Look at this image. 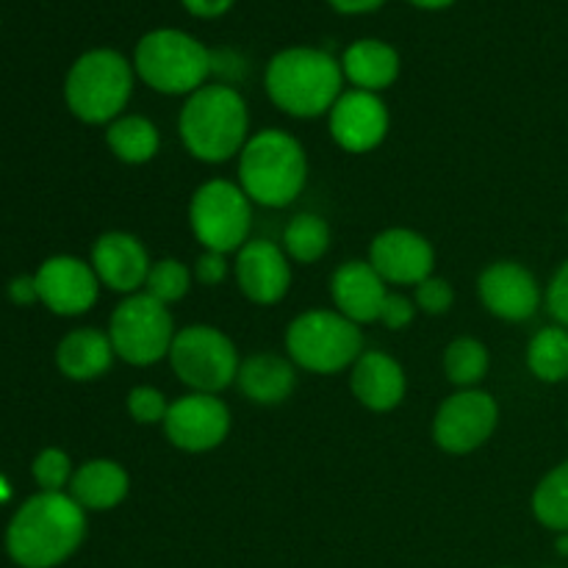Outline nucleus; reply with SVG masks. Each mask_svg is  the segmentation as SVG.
Wrapping results in <instances>:
<instances>
[{
	"mask_svg": "<svg viewBox=\"0 0 568 568\" xmlns=\"http://www.w3.org/2000/svg\"><path fill=\"white\" fill-rule=\"evenodd\" d=\"M87 536V514L64 491H42L28 499L11 519L6 549L22 568L64 564Z\"/></svg>",
	"mask_w": 568,
	"mask_h": 568,
	"instance_id": "f257e3e1",
	"label": "nucleus"
},
{
	"mask_svg": "<svg viewBox=\"0 0 568 568\" xmlns=\"http://www.w3.org/2000/svg\"><path fill=\"white\" fill-rule=\"evenodd\" d=\"M344 72L331 53L316 48H286L266 67L272 103L292 116H320L342 98Z\"/></svg>",
	"mask_w": 568,
	"mask_h": 568,
	"instance_id": "f03ea898",
	"label": "nucleus"
},
{
	"mask_svg": "<svg viewBox=\"0 0 568 568\" xmlns=\"http://www.w3.org/2000/svg\"><path fill=\"white\" fill-rule=\"evenodd\" d=\"M247 105L242 94L225 83L200 87L181 109V139L189 153L209 164H220L247 144Z\"/></svg>",
	"mask_w": 568,
	"mask_h": 568,
	"instance_id": "7ed1b4c3",
	"label": "nucleus"
},
{
	"mask_svg": "<svg viewBox=\"0 0 568 568\" xmlns=\"http://www.w3.org/2000/svg\"><path fill=\"white\" fill-rule=\"evenodd\" d=\"M239 178L250 200L270 209H283L303 192L308 164H305V153L297 139L288 136L286 131L270 128L247 139L242 148Z\"/></svg>",
	"mask_w": 568,
	"mask_h": 568,
	"instance_id": "20e7f679",
	"label": "nucleus"
},
{
	"mask_svg": "<svg viewBox=\"0 0 568 568\" xmlns=\"http://www.w3.org/2000/svg\"><path fill=\"white\" fill-rule=\"evenodd\" d=\"M136 75L161 94H192L205 87L214 70V55L189 33L159 28L139 39L133 53Z\"/></svg>",
	"mask_w": 568,
	"mask_h": 568,
	"instance_id": "39448f33",
	"label": "nucleus"
},
{
	"mask_svg": "<svg viewBox=\"0 0 568 568\" xmlns=\"http://www.w3.org/2000/svg\"><path fill=\"white\" fill-rule=\"evenodd\" d=\"M133 92V70L116 50L98 48L72 64L64 98L72 114L89 125H100L122 114Z\"/></svg>",
	"mask_w": 568,
	"mask_h": 568,
	"instance_id": "423d86ee",
	"label": "nucleus"
},
{
	"mask_svg": "<svg viewBox=\"0 0 568 568\" xmlns=\"http://www.w3.org/2000/svg\"><path fill=\"white\" fill-rule=\"evenodd\" d=\"M286 349L303 369L333 375L364 355V336L358 325L338 311H305L288 325Z\"/></svg>",
	"mask_w": 568,
	"mask_h": 568,
	"instance_id": "0eeeda50",
	"label": "nucleus"
},
{
	"mask_svg": "<svg viewBox=\"0 0 568 568\" xmlns=\"http://www.w3.org/2000/svg\"><path fill=\"white\" fill-rule=\"evenodd\" d=\"M189 225L205 250L222 255L242 250L253 227L250 197L231 181L203 183L189 203Z\"/></svg>",
	"mask_w": 568,
	"mask_h": 568,
	"instance_id": "6e6552de",
	"label": "nucleus"
},
{
	"mask_svg": "<svg viewBox=\"0 0 568 568\" xmlns=\"http://www.w3.org/2000/svg\"><path fill=\"white\" fill-rule=\"evenodd\" d=\"M109 338L114 355H120L125 364H155L164 355H170L172 342H175L170 308L155 297H150L148 292L131 294L111 314Z\"/></svg>",
	"mask_w": 568,
	"mask_h": 568,
	"instance_id": "1a4fd4ad",
	"label": "nucleus"
},
{
	"mask_svg": "<svg viewBox=\"0 0 568 568\" xmlns=\"http://www.w3.org/2000/svg\"><path fill=\"white\" fill-rule=\"evenodd\" d=\"M170 364L189 388L216 394L236 381L242 361L225 333L211 325H189L175 333Z\"/></svg>",
	"mask_w": 568,
	"mask_h": 568,
	"instance_id": "9d476101",
	"label": "nucleus"
},
{
	"mask_svg": "<svg viewBox=\"0 0 568 568\" xmlns=\"http://www.w3.org/2000/svg\"><path fill=\"white\" fill-rule=\"evenodd\" d=\"M499 422V408L491 394L458 392L447 397L433 419V442L453 455L475 453L491 438Z\"/></svg>",
	"mask_w": 568,
	"mask_h": 568,
	"instance_id": "9b49d317",
	"label": "nucleus"
},
{
	"mask_svg": "<svg viewBox=\"0 0 568 568\" xmlns=\"http://www.w3.org/2000/svg\"><path fill=\"white\" fill-rule=\"evenodd\" d=\"M231 430V410L214 394H186L166 410L164 433L183 453H209Z\"/></svg>",
	"mask_w": 568,
	"mask_h": 568,
	"instance_id": "f8f14e48",
	"label": "nucleus"
},
{
	"mask_svg": "<svg viewBox=\"0 0 568 568\" xmlns=\"http://www.w3.org/2000/svg\"><path fill=\"white\" fill-rule=\"evenodd\" d=\"M33 281H37L39 300L53 314L78 316L98 303V275H94L92 266L83 264L81 258H72V255L48 258L39 266Z\"/></svg>",
	"mask_w": 568,
	"mask_h": 568,
	"instance_id": "ddd939ff",
	"label": "nucleus"
},
{
	"mask_svg": "<svg viewBox=\"0 0 568 568\" xmlns=\"http://www.w3.org/2000/svg\"><path fill=\"white\" fill-rule=\"evenodd\" d=\"M369 264L386 283L397 286H419L433 275L436 253L430 242L408 227H392L375 236L369 247Z\"/></svg>",
	"mask_w": 568,
	"mask_h": 568,
	"instance_id": "4468645a",
	"label": "nucleus"
},
{
	"mask_svg": "<svg viewBox=\"0 0 568 568\" xmlns=\"http://www.w3.org/2000/svg\"><path fill=\"white\" fill-rule=\"evenodd\" d=\"M331 133L338 148L349 153H369L388 133L386 103L375 92L364 89L342 92L331 109Z\"/></svg>",
	"mask_w": 568,
	"mask_h": 568,
	"instance_id": "2eb2a0df",
	"label": "nucleus"
},
{
	"mask_svg": "<svg viewBox=\"0 0 568 568\" xmlns=\"http://www.w3.org/2000/svg\"><path fill=\"white\" fill-rule=\"evenodd\" d=\"M477 292L494 316L508 322L530 320L541 303L536 277L516 261H497L488 266L477 281Z\"/></svg>",
	"mask_w": 568,
	"mask_h": 568,
	"instance_id": "dca6fc26",
	"label": "nucleus"
},
{
	"mask_svg": "<svg viewBox=\"0 0 568 568\" xmlns=\"http://www.w3.org/2000/svg\"><path fill=\"white\" fill-rule=\"evenodd\" d=\"M236 281L244 297L253 303H281L292 283L286 253L275 242H264V239L247 242L236 255Z\"/></svg>",
	"mask_w": 568,
	"mask_h": 568,
	"instance_id": "f3484780",
	"label": "nucleus"
},
{
	"mask_svg": "<svg viewBox=\"0 0 568 568\" xmlns=\"http://www.w3.org/2000/svg\"><path fill=\"white\" fill-rule=\"evenodd\" d=\"M150 266L153 264L148 258V250L131 233H103L92 247L94 275L114 292H136L139 286H144Z\"/></svg>",
	"mask_w": 568,
	"mask_h": 568,
	"instance_id": "a211bd4d",
	"label": "nucleus"
},
{
	"mask_svg": "<svg viewBox=\"0 0 568 568\" xmlns=\"http://www.w3.org/2000/svg\"><path fill=\"white\" fill-rule=\"evenodd\" d=\"M331 294L338 314L353 320L355 325H366V322L381 320L388 288L369 261H347L333 272Z\"/></svg>",
	"mask_w": 568,
	"mask_h": 568,
	"instance_id": "6ab92c4d",
	"label": "nucleus"
},
{
	"mask_svg": "<svg viewBox=\"0 0 568 568\" xmlns=\"http://www.w3.org/2000/svg\"><path fill=\"white\" fill-rule=\"evenodd\" d=\"M353 394L364 408L386 414L394 410L405 397V372L392 355L386 353H364L353 364Z\"/></svg>",
	"mask_w": 568,
	"mask_h": 568,
	"instance_id": "aec40b11",
	"label": "nucleus"
},
{
	"mask_svg": "<svg viewBox=\"0 0 568 568\" xmlns=\"http://www.w3.org/2000/svg\"><path fill=\"white\" fill-rule=\"evenodd\" d=\"M342 72L355 89L381 92L399 75V53L381 39H358L344 50Z\"/></svg>",
	"mask_w": 568,
	"mask_h": 568,
	"instance_id": "412c9836",
	"label": "nucleus"
},
{
	"mask_svg": "<svg viewBox=\"0 0 568 568\" xmlns=\"http://www.w3.org/2000/svg\"><path fill=\"white\" fill-rule=\"evenodd\" d=\"M239 388L258 405H277L292 397L297 386L294 366L275 353H255L242 361L236 375Z\"/></svg>",
	"mask_w": 568,
	"mask_h": 568,
	"instance_id": "4be33fe9",
	"label": "nucleus"
},
{
	"mask_svg": "<svg viewBox=\"0 0 568 568\" xmlns=\"http://www.w3.org/2000/svg\"><path fill=\"white\" fill-rule=\"evenodd\" d=\"M128 471L114 460H89L72 475L70 497L83 510H111L128 497Z\"/></svg>",
	"mask_w": 568,
	"mask_h": 568,
	"instance_id": "5701e85b",
	"label": "nucleus"
},
{
	"mask_svg": "<svg viewBox=\"0 0 568 568\" xmlns=\"http://www.w3.org/2000/svg\"><path fill=\"white\" fill-rule=\"evenodd\" d=\"M111 358H114L111 338L94 327L72 331L70 336L61 338L59 349H55V364H59L61 375H67L70 381H94L109 369Z\"/></svg>",
	"mask_w": 568,
	"mask_h": 568,
	"instance_id": "b1692460",
	"label": "nucleus"
},
{
	"mask_svg": "<svg viewBox=\"0 0 568 568\" xmlns=\"http://www.w3.org/2000/svg\"><path fill=\"white\" fill-rule=\"evenodd\" d=\"M111 153L125 164H144L159 153V128L148 116H120L105 131Z\"/></svg>",
	"mask_w": 568,
	"mask_h": 568,
	"instance_id": "393cba45",
	"label": "nucleus"
},
{
	"mask_svg": "<svg viewBox=\"0 0 568 568\" xmlns=\"http://www.w3.org/2000/svg\"><path fill=\"white\" fill-rule=\"evenodd\" d=\"M527 366L544 383H560L568 377V331L544 327L527 347Z\"/></svg>",
	"mask_w": 568,
	"mask_h": 568,
	"instance_id": "a878e982",
	"label": "nucleus"
},
{
	"mask_svg": "<svg viewBox=\"0 0 568 568\" xmlns=\"http://www.w3.org/2000/svg\"><path fill=\"white\" fill-rule=\"evenodd\" d=\"M532 514L549 530L568 532V460L538 483L532 494Z\"/></svg>",
	"mask_w": 568,
	"mask_h": 568,
	"instance_id": "bb28decb",
	"label": "nucleus"
},
{
	"mask_svg": "<svg viewBox=\"0 0 568 568\" xmlns=\"http://www.w3.org/2000/svg\"><path fill=\"white\" fill-rule=\"evenodd\" d=\"M286 253L300 264H314L331 247V227L316 214H297L283 233Z\"/></svg>",
	"mask_w": 568,
	"mask_h": 568,
	"instance_id": "cd10ccee",
	"label": "nucleus"
},
{
	"mask_svg": "<svg viewBox=\"0 0 568 568\" xmlns=\"http://www.w3.org/2000/svg\"><path fill=\"white\" fill-rule=\"evenodd\" d=\"M444 372L455 386H475L488 372V349L477 338H455L444 353Z\"/></svg>",
	"mask_w": 568,
	"mask_h": 568,
	"instance_id": "c85d7f7f",
	"label": "nucleus"
},
{
	"mask_svg": "<svg viewBox=\"0 0 568 568\" xmlns=\"http://www.w3.org/2000/svg\"><path fill=\"white\" fill-rule=\"evenodd\" d=\"M144 286H148L150 297H155L159 303H178L192 286V272L178 258H161L150 266Z\"/></svg>",
	"mask_w": 568,
	"mask_h": 568,
	"instance_id": "c756f323",
	"label": "nucleus"
},
{
	"mask_svg": "<svg viewBox=\"0 0 568 568\" xmlns=\"http://www.w3.org/2000/svg\"><path fill=\"white\" fill-rule=\"evenodd\" d=\"M33 480L39 483L42 491H61L72 480L70 458L61 449H44L33 460Z\"/></svg>",
	"mask_w": 568,
	"mask_h": 568,
	"instance_id": "7c9ffc66",
	"label": "nucleus"
},
{
	"mask_svg": "<svg viewBox=\"0 0 568 568\" xmlns=\"http://www.w3.org/2000/svg\"><path fill=\"white\" fill-rule=\"evenodd\" d=\"M128 410H131V416L139 425H155V422L166 419L170 403H166L164 394H161L159 388L136 386L128 394Z\"/></svg>",
	"mask_w": 568,
	"mask_h": 568,
	"instance_id": "2f4dec72",
	"label": "nucleus"
},
{
	"mask_svg": "<svg viewBox=\"0 0 568 568\" xmlns=\"http://www.w3.org/2000/svg\"><path fill=\"white\" fill-rule=\"evenodd\" d=\"M416 303L425 314H447L455 303V292L442 277H427L416 286Z\"/></svg>",
	"mask_w": 568,
	"mask_h": 568,
	"instance_id": "473e14b6",
	"label": "nucleus"
},
{
	"mask_svg": "<svg viewBox=\"0 0 568 568\" xmlns=\"http://www.w3.org/2000/svg\"><path fill=\"white\" fill-rule=\"evenodd\" d=\"M414 303H410L408 297L388 292L386 303H383L381 308V320L377 322H383L388 331H403V327H408L410 322H414Z\"/></svg>",
	"mask_w": 568,
	"mask_h": 568,
	"instance_id": "72a5a7b5",
	"label": "nucleus"
},
{
	"mask_svg": "<svg viewBox=\"0 0 568 568\" xmlns=\"http://www.w3.org/2000/svg\"><path fill=\"white\" fill-rule=\"evenodd\" d=\"M547 305L549 314L560 322V325H568V261L558 270V275L552 277L547 292Z\"/></svg>",
	"mask_w": 568,
	"mask_h": 568,
	"instance_id": "f704fd0d",
	"label": "nucleus"
},
{
	"mask_svg": "<svg viewBox=\"0 0 568 568\" xmlns=\"http://www.w3.org/2000/svg\"><path fill=\"white\" fill-rule=\"evenodd\" d=\"M194 275H197V281L203 283V286H216L220 281H225L227 275L225 255L214 253V250H205V253L197 258Z\"/></svg>",
	"mask_w": 568,
	"mask_h": 568,
	"instance_id": "c9c22d12",
	"label": "nucleus"
},
{
	"mask_svg": "<svg viewBox=\"0 0 568 568\" xmlns=\"http://www.w3.org/2000/svg\"><path fill=\"white\" fill-rule=\"evenodd\" d=\"M186 6L189 14L203 17V20H211V17H222L227 9H231L236 0H181Z\"/></svg>",
	"mask_w": 568,
	"mask_h": 568,
	"instance_id": "e433bc0d",
	"label": "nucleus"
},
{
	"mask_svg": "<svg viewBox=\"0 0 568 568\" xmlns=\"http://www.w3.org/2000/svg\"><path fill=\"white\" fill-rule=\"evenodd\" d=\"M9 297L14 300L17 305H31L33 300H39L37 281H33V277H14L9 286Z\"/></svg>",
	"mask_w": 568,
	"mask_h": 568,
	"instance_id": "4c0bfd02",
	"label": "nucleus"
},
{
	"mask_svg": "<svg viewBox=\"0 0 568 568\" xmlns=\"http://www.w3.org/2000/svg\"><path fill=\"white\" fill-rule=\"evenodd\" d=\"M327 3L342 11V14H366V11L381 9L386 0H327Z\"/></svg>",
	"mask_w": 568,
	"mask_h": 568,
	"instance_id": "58836bf2",
	"label": "nucleus"
},
{
	"mask_svg": "<svg viewBox=\"0 0 568 568\" xmlns=\"http://www.w3.org/2000/svg\"><path fill=\"white\" fill-rule=\"evenodd\" d=\"M408 3L419 6V9H430V11H436V9H447V6H453L455 0H408Z\"/></svg>",
	"mask_w": 568,
	"mask_h": 568,
	"instance_id": "ea45409f",
	"label": "nucleus"
}]
</instances>
